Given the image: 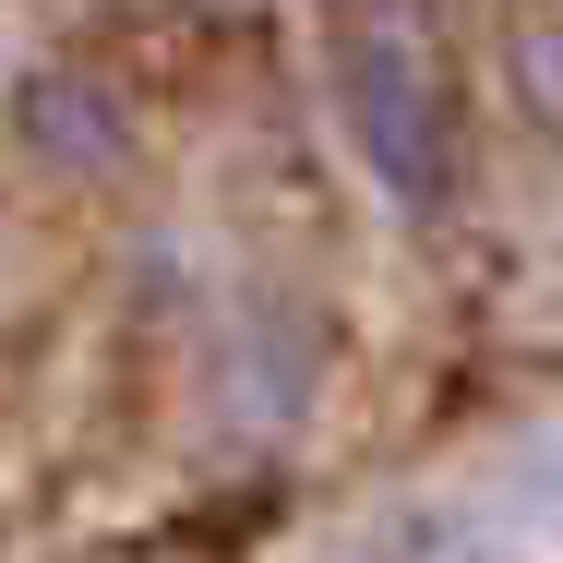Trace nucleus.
I'll return each mask as SVG.
<instances>
[{
  "label": "nucleus",
  "mask_w": 563,
  "mask_h": 563,
  "mask_svg": "<svg viewBox=\"0 0 563 563\" xmlns=\"http://www.w3.org/2000/svg\"><path fill=\"white\" fill-rule=\"evenodd\" d=\"M336 109L396 217H432L455 192V109L420 0H336Z\"/></svg>",
  "instance_id": "nucleus-1"
}]
</instances>
